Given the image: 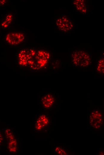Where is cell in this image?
<instances>
[{
    "label": "cell",
    "mask_w": 104,
    "mask_h": 155,
    "mask_svg": "<svg viewBox=\"0 0 104 155\" xmlns=\"http://www.w3.org/2000/svg\"><path fill=\"white\" fill-rule=\"evenodd\" d=\"M70 59L74 66L82 68L91 66L93 61L91 53L84 49L74 50L71 54Z\"/></svg>",
    "instance_id": "1"
},
{
    "label": "cell",
    "mask_w": 104,
    "mask_h": 155,
    "mask_svg": "<svg viewBox=\"0 0 104 155\" xmlns=\"http://www.w3.org/2000/svg\"><path fill=\"white\" fill-rule=\"evenodd\" d=\"M18 49L16 54V62L21 67H27L31 69L36 49L25 46Z\"/></svg>",
    "instance_id": "2"
},
{
    "label": "cell",
    "mask_w": 104,
    "mask_h": 155,
    "mask_svg": "<svg viewBox=\"0 0 104 155\" xmlns=\"http://www.w3.org/2000/svg\"><path fill=\"white\" fill-rule=\"evenodd\" d=\"M26 40L25 33L19 30L9 31L3 37V40L6 44L13 47L19 46L24 44Z\"/></svg>",
    "instance_id": "3"
},
{
    "label": "cell",
    "mask_w": 104,
    "mask_h": 155,
    "mask_svg": "<svg viewBox=\"0 0 104 155\" xmlns=\"http://www.w3.org/2000/svg\"><path fill=\"white\" fill-rule=\"evenodd\" d=\"M52 58V53L50 50L45 49H36L32 69L37 70L45 68L49 64Z\"/></svg>",
    "instance_id": "4"
},
{
    "label": "cell",
    "mask_w": 104,
    "mask_h": 155,
    "mask_svg": "<svg viewBox=\"0 0 104 155\" xmlns=\"http://www.w3.org/2000/svg\"><path fill=\"white\" fill-rule=\"evenodd\" d=\"M55 27L59 31L63 32H72L74 27V22L65 14L59 15L56 19Z\"/></svg>",
    "instance_id": "5"
},
{
    "label": "cell",
    "mask_w": 104,
    "mask_h": 155,
    "mask_svg": "<svg viewBox=\"0 0 104 155\" xmlns=\"http://www.w3.org/2000/svg\"><path fill=\"white\" fill-rule=\"evenodd\" d=\"M14 14L11 12H8L3 16L0 23L1 29L9 30L13 24Z\"/></svg>",
    "instance_id": "6"
},
{
    "label": "cell",
    "mask_w": 104,
    "mask_h": 155,
    "mask_svg": "<svg viewBox=\"0 0 104 155\" xmlns=\"http://www.w3.org/2000/svg\"><path fill=\"white\" fill-rule=\"evenodd\" d=\"M72 4L74 9L78 13L85 15L88 11V5L86 0H73Z\"/></svg>",
    "instance_id": "7"
},
{
    "label": "cell",
    "mask_w": 104,
    "mask_h": 155,
    "mask_svg": "<svg viewBox=\"0 0 104 155\" xmlns=\"http://www.w3.org/2000/svg\"><path fill=\"white\" fill-rule=\"evenodd\" d=\"M55 102L54 96L51 93H47L43 96L41 100V102L45 109L51 108L54 105Z\"/></svg>",
    "instance_id": "8"
},
{
    "label": "cell",
    "mask_w": 104,
    "mask_h": 155,
    "mask_svg": "<svg viewBox=\"0 0 104 155\" xmlns=\"http://www.w3.org/2000/svg\"><path fill=\"white\" fill-rule=\"evenodd\" d=\"M49 119L45 114L39 116L36 120L35 123V129L37 130H40L47 126L49 123Z\"/></svg>",
    "instance_id": "9"
},
{
    "label": "cell",
    "mask_w": 104,
    "mask_h": 155,
    "mask_svg": "<svg viewBox=\"0 0 104 155\" xmlns=\"http://www.w3.org/2000/svg\"><path fill=\"white\" fill-rule=\"evenodd\" d=\"M104 55L97 58L96 61L95 71L97 74L103 75L104 74Z\"/></svg>",
    "instance_id": "10"
},
{
    "label": "cell",
    "mask_w": 104,
    "mask_h": 155,
    "mask_svg": "<svg viewBox=\"0 0 104 155\" xmlns=\"http://www.w3.org/2000/svg\"><path fill=\"white\" fill-rule=\"evenodd\" d=\"M8 149L10 152L11 153H15L17 150V142L15 138L8 141Z\"/></svg>",
    "instance_id": "11"
},
{
    "label": "cell",
    "mask_w": 104,
    "mask_h": 155,
    "mask_svg": "<svg viewBox=\"0 0 104 155\" xmlns=\"http://www.w3.org/2000/svg\"><path fill=\"white\" fill-rule=\"evenodd\" d=\"M4 133L5 137L8 141L15 138L13 133L10 129L9 128L5 129Z\"/></svg>",
    "instance_id": "12"
},
{
    "label": "cell",
    "mask_w": 104,
    "mask_h": 155,
    "mask_svg": "<svg viewBox=\"0 0 104 155\" xmlns=\"http://www.w3.org/2000/svg\"><path fill=\"white\" fill-rule=\"evenodd\" d=\"M55 152L59 155H66L67 153L62 149L59 147L56 148L55 149Z\"/></svg>",
    "instance_id": "13"
},
{
    "label": "cell",
    "mask_w": 104,
    "mask_h": 155,
    "mask_svg": "<svg viewBox=\"0 0 104 155\" xmlns=\"http://www.w3.org/2000/svg\"><path fill=\"white\" fill-rule=\"evenodd\" d=\"M7 2V0H0V7L4 6Z\"/></svg>",
    "instance_id": "14"
},
{
    "label": "cell",
    "mask_w": 104,
    "mask_h": 155,
    "mask_svg": "<svg viewBox=\"0 0 104 155\" xmlns=\"http://www.w3.org/2000/svg\"><path fill=\"white\" fill-rule=\"evenodd\" d=\"M3 137L2 133L0 131V146L2 143L3 140Z\"/></svg>",
    "instance_id": "15"
},
{
    "label": "cell",
    "mask_w": 104,
    "mask_h": 155,
    "mask_svg": "<svg viewBox=\"0 0 104 155\" xmlns=\"http://www.w3.org/2000/svg\"><path fill=\"white\" fill-rule=\"evenodd\" d=\"M100 155H103H103L104 154V153H103V152H100Z\"/></svg>",
    "instance_id": "16"
},
{
    "label": "cell",
    "mask_w": 104,
    "mask_h": 155,
    "mask_svg": "<svg viewBox=\"0 0 104 155\" xmlns=\"http://www.w3.org/2000/svg\"><path fill=\"white\" fill-rule=\"evenodd\" d=\"M1 28H0V33H1Z\"/></svg>",
    "instance_id": "17"
}]
</instances>
